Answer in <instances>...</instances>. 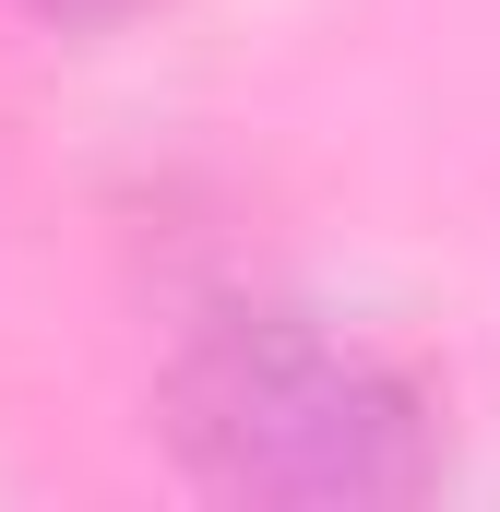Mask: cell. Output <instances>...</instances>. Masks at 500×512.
Instances as JSON below:
<instances>
[{"label":"cell","mask_w":500,"mask_h":512,"mask_svg":"<svg viewBox=\"0 0 500 512\" xmlns=\"http://www.w3.org/2000/svg\"><path fill=\"white\" fill-rule=\"evenodd\" d=\"M48 36H120V24H143V12H167V0H24Z\"/></svg>","instance_id":"7a4b0ae2"},{"label":"cell","mask_w":500,"mask_h":512,"mask_svg":"<svg viewBox=\"0 0 500 512\" xmlns=\"http://www.w3.org/2000/svg\"><path fill=\"white\" fill-rule=\"evenodd\" d=\"M155 429L191 489L215 501H286V512H393L441 489V393L393 346L286 310L227 298L179 334Z\"/></svg>","instance_id":"6da1fadb"}]
</instances>
